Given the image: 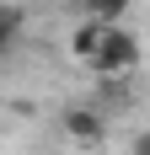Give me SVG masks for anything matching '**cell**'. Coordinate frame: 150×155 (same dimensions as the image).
Wrapping results in <instances>:
<instances>
[{"label":"cell","instance_id":"obj_5","mask_svg":"<svg viewBox=\"0 0 150 155\" xmlns=\"http://www.w3.org/2000/svg\"><path fill=\"white\" fill-rule=\"evenodd\" d=\"M22 27H27V11L22 5H0V54L22 38Z\"/></svg>","mask_w":150,"mask_h":155},{"label":"cell","instance_id":"obj_4","mask_svg":"<svg viewBox=\"0 0 150 155\" xmlns=\"http://www.w3.org/2000/svg\"><path fill=\"white\" fill-rule=\"evenodd\" d=\"M86 21H102V27H123V16H129V0H75Z\"/></svg>","mask_w":150,"mask_h":155},{"label":"cell","instance_id":"obj_2","mask_svg":"<svg viewBox=\"0 0 150 155\" xmlns=\"http://www.w3.org/2000/svg\"><path fill=\"white\" fill-rule=\"evenodd\" d=\"M64 134H70L75 144H97L107 134V118H102V107H86V102H80V107H64Z\"/></svg>","mask_w":150,"mask_h":155},{"label":"cell","instance_id":"obj_1","mask_svg":"<svg viewBox=\"0 0 150 155\" xmlns=\"http://www.w3.org/2000/svg\"><path fill=\"white\" fill-rule=\"evenodd\" d=\"M91 70L102 80H123L139 70V38L129 27H107L102 32V48H97V59H91Z\"/></svg>","mask_w":150,"mask_h":155},{"label":"cell","instance_id":"obj_6","mask_svg":"<svg viewBox=\"0 0 150 155\" xmlns=\"http://www.w3.org/2000/svg\"><path fill=\"white\" fill-rule=\"evenodd\" d=\"M129 155H150V128H139L134 139H129Z\"/></svg>","mask_w":150,"mask_h":155},{"label":"cell","instance_id":"obj_3","mask_svg":"<svg viewBox=\"0 0 150 155\" xmlns=\"http://www.w3.org/2000/svg\"><path fill=\"white\" fill-rule=\"evenodd\" d=\"M102 21H80V27H75L70 32V54H75V59H80V64H91V59H97V48H102Z\"/></svg>","mask_w":150,"mask_h":155}]
</instances>
